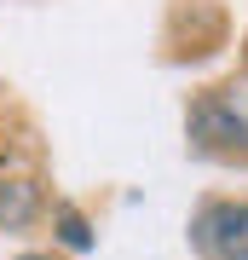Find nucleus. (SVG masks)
Here are the masks:
<instances>
[{"mask_svg":"<svg viewBox=\"0 0 248 260\" xmlns=\"http://www.w3.org/2000/svg\"><path fill=\"white\" fill-rule=\"evenodd\" d=\"M185 133L208 156H242L248 162V110H237L231 93H196L185 110Z\"/></svg>","mask_w":248,"mask_h":260,"instance_id":"f257e3e1","label":"nucleus"},{"mask_svg":"<svg viewBox=\"0 0 248 260\" xmlns=\"http://www.w3.org/2000/svg\"><path fill=\"white\" fill-rule=\"evenodd\" d=\"M191 249L202 260H248V203L214 197L191 214Z\"/></svg>","mask_w":248,"mask_h":260,"instance_id":"f03ea898","label":"nucleus"},{"mask_svg":"<svg viewBox=\"0 0 248 260\" xmlns=\"http://www.w3.org/2000/svg\"><path fill=\"white\" fill-rule=\"evenodd\" d=\"M46 214V197L29 174H0V232H29Z\"/></svg>","mask_w":248,"mask_h":260,"instance_id":"7ed1b4c3","label":"nucleus"},{"mask_svg":"<svg viewBox=\"0 0 248 260\" xmlns=\"http://www.w3.org/2000/svg\"><path fill=\"white\" fill-rule=\"evenodd\" d=\"M52 243L64 254H92L98 249V232H92V220L75 203H52Z\"/></svg>","mask_w":248,"mask_h":260,"instance_id":"20e7f679","label":"nucleus"},{"mask_svg":"<svg viewBox=\"0 0 248 260\" xmlns=\"http://www.w3.org/2000/svg\"><path fill=\"white\" fill-rule=\"evenodd\" d=\"M18 260H64V254H18Z\"/></svg>","mask_w":248,"mask_h":260,"instance_id":"39448f33","label":"nucleus"}]
</instances>
